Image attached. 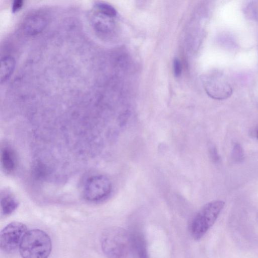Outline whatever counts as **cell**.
Listing matches in <instances>:
<instances>
[{
    "instance_id": "1",
    "label": "cell",
    "mask_w": 258,
    "mask_h": 258,
    "mask_svg": "<svg viewBox=\"0 0 258 258\" xmlns=\"http://www.w3.org/2000/svg\"><path fill=\"white\" fill-rule=\"evenodd\" d=\"M100 243L107 258H126L131 249V235L122 228L110 227L103 232Z\"/></svg>"
},
{
    "instance_id": "2",
    "label": "cell",
    "mask_w": 258,
    "mask_h": 258,
    "mask_svg": "<svg viewBox=\"0 0 258 258\" xmlns=\"http://www.w3.org/2000/svg\"><path fill=\"white\" fill-rule=\"evenodd\" d=\"M51 249L49 236L45 231L38 229L28 231L19 248L22 258H47Z\"/></svg>"
},
{
    "instance_id": "3",
    "label": "cell",
    "mask_w": 258,
    "mask_h": 258,
    "mask_svg": "<svg viewBox=\"0 0 258 258\" xmlns=\"http://www.w3.org/2000/svg\"><path fill=\"white\" fill-rule=\"evenodd\" d=\"M224 205L222 201H213L205 204L199 210L190 226L191 234L195 240L200 239L213 225Z\"/></svg>"
},
{
    "instance_id": "4",
    "label": "cell",
    "mask_w": 258,
    "mask_h": 258,
    "mask_svg": "<svg viewBox=\"0 0 258 258\" xmlns=\"http://www.w3.org/2000/svg\"><path fill=\"white\" fill-rule=\"evenodd\" d=\"M27 231L26 226L21 222H12L8 224L0 233L1 249L6 253L15 252Z\"/></svg>"
},
{
    "instance_id": "5",
    "label": "cell",
    "mask_w": 258,
    "mask_h": 258,
    "mask_svg": "<svg viewBox=\"0 0 258 258\" xmlns=\"http://www.w3.org/2000/svg\"><path fill=\"white\" fill-rule=\"evenodd\" d=\"M111 189V182L107 176L95 175L86 181L83 196L89 202H98L105 199L110 195Z\"/></svg>"
},
{
    "instance_id": "6",
    "label": "cell",
    "mask_w": 258,
    "mask_h": 258,
    "mask_svg": "<svg viewBox=\"0 0 258 258\" xmlns=\"http://www.w3.org/2000/svg\"><path fill=\"white\" fill-rule=\"evenodd\" d=\"M204 84L209 95L216 99H226L232 93L231 86L219 74L214 73L205 77Z\"/></svg>"
},
{
    "instance_id": "7",
    "label": "cell",
    "mask_w": 258,
    "mask_h": 258,
    "mask_svg": "<svg viewBox=\"0 0 258 258\" xmlns=\"http://www.w3.org/2000/svg\"><path fill=\"white\" fill-rule=\"evenodd\" d=\"M19 202L12 192L4 190L1 193V215L7 216L13 213L18 208Z\"/></svg>"
},
{
    "instance_id": "8",
    "label": "cell",
    "mask_w": 258,
    "mask_h": 258,
    "mask_svg": "<svg viewBox=\"0 0 258 258\" xmlns=\"http://www.w3.org/2000/svg\"><path fill=\"white\" fill-rule=\"evenodd\" d=\"M1 163L4 171L8 174L14 172L17 167V159L13 150L9 147L2 148Z\"/></svg>"
},
{
    "instance_id": "9",
    "label": "cell",
    "mask_w": 258,
    "mask_h": 258,
    "mask_svg": "<svg viewBox=\"0 0 258 258\" xmlns=\"http://www.w3.org/2000/svg\"><path fill=\"white\" fill-rule=\"evenodd\" d=\"M46 25L45 19L39 15H33L28 17L23 24V29L28 35H34L41 32Z\"/></svg>"
},
{
    "instance_id": "10",
    "label": "cell",
    "mask_w": 258,
    "mask_h": 258,
    "mask_svg": "<svg viewBox=\"0 0 258 258\" xmlns=\"http://www.w3.org/2000/svg\"><path fill=\"white\" fill-rule=\"evenodd\" d=\"M131 249H133L138 258H149L147 245L143 235L139 232H134L131 235Z\"/></svg>"
},
{
    "instance_id": "11",
    "label": "cell",
    "mask_w": 258,
    "mask_h": 258,
    "mask_svg": "<svg viewBox=\"0 0 258 258\" xmlns=\"http://www.w3.org/2000/svg\"><path fill=\"white\" fill-rule=\"evenodd\" d=\"M15 59L11 56H5L1 59L0 80L1 83L6 81L13 73L15 68Z\"/></svg>"
},
{
    "instance_id": "12",
    "label": "cell",
    "mask_w": 258,
    "mask_h": 258,
    "mask_svg": "<svg viewBox=\"0 0 258 258\" xmlns=\"http://www.w3.org/2000/svg\"><path fill=\"white\" fill-rule=\"evenodd\" d=\"M244 9L246 15L249 18L258 22V1L249 2Z\"/></svg>"
},
{
    "instance_id": "13",
    "label": "cell",
    "mask_w": 258,
    "mask_h": 258,
    "mask_svg": "<svg viewBox=\"0 0 258 258\" xmlns=\"http://www.w3.org/2000/svg\"><path fill=\"white\" fill-rule=\"evenodd\" d=\"M96 5L99 11L104 15L108 17H114L116 15V11L114 8L108 4L98 2Z\"/></svg>"
},
{
    "instance_id": "14",
    "label": "cell",
    "mask_w": 258,
    "mask_h": 258,
    "mask_svg": "<svg viewBox=\"0 0 258 258\" xmlns=\"http://www.w3.org/2000/svg\"><path fill=\"white\" fill-rule=\"evenodd\" d=\"M232 158L235 162H241L244 159V152L241 146L238 143L234 145L231 153Z\"/></svg>"
},
{
    "instance_id": "15",
    "label": "cell",
    "mask_w": 258,
    "mask_h": 258,
    "mask_svg": "<svg viewBox=\"0 0 258 258\" xmlns=\"http://www.w3.org/2000/svg\"><path fill=\"white\" fill-rule=\"evenodd\" d=\"M209 153L211 158L214 162H217L220 160V157L218 154L216 148L212 145L209 149Z\"/></svg>"
},
{
    "instance_id": "16",
    "label": "cell",
    "mask_w": 258,
    "mask_h": 258,
    "mask_svg": "<svg viewBox=\"0 0 258 258\" xmlns=\"http://www.w3.org/2000/svg\"><path fill=\"white\" fill-rule=\"evenodd\" d=\"M173 70L175 76L179 77L181 73V65L178 58H175L173 61Z\"/></svg>"
},
{
    "instance_id": "17",
    "label": "cell",
    "mask_w": 258,
    "mask_h": 258,
    "mask_svg": "<svg viewBox=\"0 0 258 258\" xmlns=\"http://www.w3.org/2000/svg\"><path fill=\"white\" fill-rule=\"evenodd\" d=\"M23 2L21 0H17L14 2L12 6V11L15 12L19 10L23 5Z\"/></svg>"
},
{
    "instance_id": "18",
    "label": "cell",
    "mask_w": 258,
    "mask_h": 258,
    "mask_svg": "<svg viewBox=\"0 0 258 258\" xmlns=\"http://www.w3.org/2000/svg\"><path fill=\"white\" fill-rule=\"evenodd\" d=\"M256 136H257V137L258 138V131H257V133H256Z\"/></svg>"
}]
</instances>
